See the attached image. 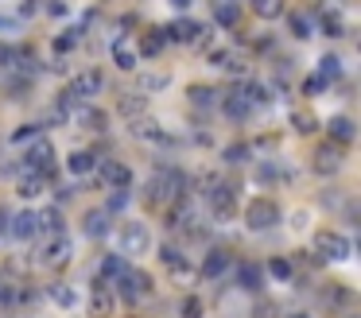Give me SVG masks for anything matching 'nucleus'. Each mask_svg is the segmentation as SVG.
Wrapping results in <instances>:
<instances>
[{
	"label": "nucleus",
	"mask_w": 361,
	"mask_h": 318,
	"mask_svg": "<svg viewBox=\"0 0 361 318\" xmlns=\"http://www.w3.org/2000/svg\"><path fill=\"white\" fill-rule=\"evenodd\" d=\"M350 252H353L350 237H342L338 229L314 233V256H319L322 264H342V260H350Z\"/></svg>",
	"instance_id": "nucleus-1"
},
{
	"label": "nucleus",
	"mask_w": 361,
	"mask_h": 318,
	"mask_svg": "<svg viewBox=\"0 0 361 318\" xmlns=\"http://www.w3.org/2000/svg\"><path fill=\"white\" fill-rule=\"evenodd\" d=\"M113 295H117L121 302H128V307H136L140 299H148V295H152V276H148V271L128 268L125 276L113 283Z\"/></svg>",
	"instance_id": "nucleus-2"
},
{
	"label": "nucleus",
	"mask_w": 361,
	"mask_h": 318,
	"mask_svg": "<svg viewBox=\"0 0 361 318\" xmlns=\"http://www.w3.org/2000/svg\"><path fill=\"white\" fill-rule=\"evenodd\" d=\"M24 171H32V175H39L43 183H51L55 178V147H51V140H35L32 147L24 152Z\"/></svg>",
	"instance_id": "nucleus-3"
},
{
	"label": "nucleus",
	"mask_w": 361,
	"mask_h": 318,
	"mask_svg": "<svg viewBox=\"0 0 361 318\" xmlns=\"http://www.w3.org/2000/svg\"><path fill=\"white\" fill-rule=\"evenodd\" d=\"M183 194H187V175L183 171H159L148 186L152 202H183Z\"/></svg>",
	"instance_id": "nucleus-4"
},
{
	"label": "nucleus",
	"mask_w": 361,
	"mask_h": 318,
	"mask_svg": "<svg viewBox=\"0 0 361 318\" xmlns=\"http://www.w3.org/2000/svg\"><path fill=\"white\" fill-rule=\"evenodd\" d=\"M206 209H210L214 221H233L237 217V190L233 186L214 183L210 190H206Z\"/></svg>",
	"instance_id": "nucleus-5"
},
{
	"label": "nucleus",
	"mask_w": 361,
	"mask_h": 318,
	"mask_svg": "<svg viewBox=\"0 0 361 318\" xmlns=\"http://www.w3.org/2000/svg\"><path fill=\"white\" fill-rule=\"evenodd\" d=\"M276 221H280V206H276L272 198H252L249 202V209H245V225H249L252 233L276 229Z\"/></svg>",
	"instance_id": "nucleus-6"
},
{
	"label": "nucleus",
	"mask_w": 361,
	"mask_h": 318,
	"mask_svg": "<svg viewBox=\"0 0 361 318\" xmlns=\"http://www.w3.org/2000/svg\"><path fill=\"white\" fill-rule=\"evenodd\" d=\"M117 240H121V256H144L152 248V233L140 221H125L117 229Z\"/></svg>",
	"instance_id": "nucleus-7"
},
{
	"label": "nucleus",
	"mask_w": 361,
	"mask_h": 318,
	"mask_svg": "<svg viewBox=\"0 0 361 318\" xmlns=\"http://www.w3.org/2000/svg\"><path fill=\"white\" fill-rule=\"evenodd\" d=\"M74 260V240L66 237H47V245H43L39 252V264H47V268H66V264Z\"/></svg>",
	"instance_id": "nucleus-8"
},
{
	"label": "nucleus",
	"mask_w": 361,
	"mask_h": 318,
	"mask_svg": "<svg viewBox=\"0 0 361 318\" xmlns=\"http://www.w3.org/2000/svg\"><path fill=\"white\" fill-rule=\"evenodd\" d=\"M342 163H345V147L342 144L326 140V144L314 147V171H319V175H338V171H342Z\"/></svg>",
	"instance_id": "nucleus-9"
},
{
	"label": "nucleus",
	"mask_w": 361,
	"mask_h": 318,
	"mask_svg": "<svg viewBox=\"0 0 361 318\" xmlns=\"http://www.w3.org/2000/svg\"><path fill=\"white\" fill-rule=\"evenodd\" d=\"M221 113H226L229 121H245V116L252 113V101H249V93H245V85H229V90L221 93Z\"/></svg>",
	"instance_id": "nucleus-10"
},
{
	"label": "nucleus",
	"mask_w": 361,
	"mask_h": 318,
	"mask_svg": "<svg viewBox=\"0 0 361 318\" xmlns=\"http://www.w3.org/2000/svg\"><path fill=\"white\" fill-rule=\"evenodd\" d=\"M97 175H102V183L109 186V190H128L133 186V167L121 159H105L102 167H97Z\"/></svg>",
	"instance_id": "nucleus-11"
},
{
	"label": "nucleus",
	"mask_w": 361,
	"mask_h": 318,
	"mask_svg": "<svg viewBox=\"0 0 361 318\" xmlns=\"http://www.w3.org/2000/svg\"><path fill=\"white\" fill-rule=\"evenodd\" d=\"M164 35L175 39V43H210V31H202L195 20H187V16H179L171 27H164Z\"/></svg>",
	"instance_id": "nucleus-12"
},
{
	"label": "nucleus",
	"mask_w": 361,
	"mask_h": 318,
	"mask_svg": "<svg viewBox=\"0 0 361 318\" xmlns=\"http://www.w3.org/2000/svg\"><path fill=\"white\" fill-rule=\"evenodd\" d=\"M113 307H117V295H113V287L97 279L94 291H90V314H94V318H109Z\"/></svg>",
	"instance_id": "nucleus-13"
},
{
	"label": "nucleus",
	"mask_w": 361,
	"mask_h": 318,
	"mask_svg": "<svg viewBox=\"0 0 361 318\" xmlns=\"http://www.w3.org/2000/svg\"><path fill=\"white\" fill-rule=\"evenodd\" d=\"M35 209H20V214H8V233L4 237H12V240H32L35 237Z\"/></svg>",
	"instance_id": "nucleus-14"
},
{
	"label": "nucleus",
	"mask_w": 361,
	"mask_h": 318,
	"mask_svg": "<svg viewBox=\"0 0 361 318\" xmlns=\"http://www.w3.org/2000/svg\"><path fill=\"white\" fill-rule=\"evenodd\" d=\"M109 229H113V217L105 214V209H90V214L82 217V233H86L90 240H102V237H109Z\"/></svg>",
	"instance_id": "nucleus-15"
},
{
	"label": "nucleus",
	"mask_w": 361,
	"mask_h": 318,
	"mask_svg": "<svg viewBox=\"0 0 361 318\" xmlns=\"http://www.w3.org/2000/svg\"><path fill=\"white\" fill-rule=\"evenodd\" d=\"M128 124H133V136H136V140H144V144H167V132L159 128V124L152 121L148 113L136 116V121H128Z\"/></svg>",
	"instance_id": "nucleus-16"
},
{
	"label": "nucleus",
	"mask_w": 361,
	"mask_h": 318,
	"mask_svg": "<svg viewBox=\"0 0 361 318\" xmlns=\"http://www.w3.org/2000/svg\"><path fill=\"white\" fill-rule=\"evenodd\" d=\"M71 90L78 93L82 101H86V97H94V93L105 90V74H102V70H86V74H78V78L71 82Z\"/></svg>",
	"instance_id": "nucleus-17"
},
{
	"label": "nucleus",
	"mask_w": 361,
	"mask_h": 318,
	"mask_svg": "<svg viewBox=\"0 0 361 318\" xmlns=\"http://www.w3.org/2000/svg\"><path fill=\"white\" fill-rule=\"evenodd\" d=\"M229 264H233V256L226 252V248H210V252H206V260H202V279H218L221 271H229Z\"/></svg>",
	"instance_id": "nucleus-18"
},
{
	"label": "nucleus",
	"mask_w": 361,
	"mask_h": 318,
	"mask_svg": "<svg viewBox=\"0 0 361 318\" xmlns=\"http://www.w3.org/2000/svg\"><path fill=\"white\" fill-rule=\"evenodd\" d=\"M35 229L47 233V237H63V233H66L63 209H43V214H35Z\"/></svg>",
	"instance_id": "nucleus-19"
},
{
	"label": "nucleus",
	"mask_w": 361,
	"mask_h": 318,
	"mask_svg": "<svg viewBox=\"0 0 361 318\" xmlns=\"http://www.w3.org/2000/svg\"><path fill=\"white\" fill-rule=\"evenodd\" d=\"M159 260H164V268L171 271V276H179V279H190V268H187V256L179 252L175 245H164L159 248Z\"/></svg>",
	"instance_id": "nucleus-20"
},
{
	"label": "nucleus",
	"mask_w": 361,
	"mask_h": 318,
	"mask_svg": "<svg viewBox=\"0 0 361 318\" xmlns=\"http://www.w3.org/2000/svg\"><path fill=\"white\" fill-rule=\"evenodd\" d=\"M167 225H171V233H190L195 229V209L187 202H175L171 214H167Z\"/></svg>",
	"instance_id": "nucleus-21"
},
{
	"label": "nucleus",
	"mask_w": 361,
	"mask_h": 318,
	"mask_svg": "<svg viewBox=\"0 0 361 318\" xmlns=\"http://www.w3.org/2000/svg\"><path fill=\"white\" fill-rule=\"evenodd\" d=\"M66 171H71L74 178H86V175H94L97 171V159H94V152H71V159H66Z\"/></svg>",
	"instance_id": "nucleus-22"
},
{
	"label": "nucleus",
	"mask_w": 361,
	"mask_h": 318,
	"mask_svg": "<svg viewBox=\"0 0 361 318\" xmlns=\"http://www.w3.org/2000/svg\"><path fill=\"white\" fill-rule=\"evenodd\" d=\"M237 287L241 291H260L264 287V271L257 264H237Z\"/></svg>",
	"instance_id": "nucleus-23"
},
{
	"label": "nucleus",
	"mask_w": 361,
	"mask_h": 318,
	"mask_svg": "<svg viewBox=\"0 0 361 318\" xmlns=\"http://www.w3.org/2000/svg\"><path fill=\"white\" fill-rule=\"evenodd\" d=\"M326 132H330V140H334V144H350V140H353V132H357V128H353V121H350V116H330V121H326Z\"/></svg>",
	"instance_id": "nucleus-24"
},
{
	"label": "nucleus",
	"mask_w": 361,
	"mask_h": 318,
	"mask_svg": "<svg viewBox=\"0 0 361 318\" xmlns=\"http://www.w3.org/2000/svg\"><path fill=\"white\" fill-rule=\"evenodd\" d=\"M125 271H128V264H125V256H121V252L102 256V283H117Z\"/></svg>",
	"instance_id": "nucleus-25"
},
{
	"label": "nucleus",
	"mask_w": 361,
	"mask_h": 318,
	"mask_svg": "<svg viewBox=\"0 0 361 318\" xmlns=\"http://www.w3.org/2000/svg\"><path fill=\"white\" fill-rule=\"evenodd\" d=\"M164 47H167L164 27H152L148 35H140V54H144V59H156V54H164Z\"/></svg>",
	"instance_id": "nucleus-26"
},
{
	"label": "nucleus",
	"mask_w": 361,
	"mask_h": 318,
	"mask_svg": "<svg viewBox=\"0 0 361 318\" xmlns=\"http://www.w3.org/2000/svg\"><path fill=\"white\" fill-rule=\"evenodd\" d=\"M43 190H47V183H43L39 175H32V171H24V175L16 178V194H20V198H39Z\"/></svg>",
	"instance_id": "nucleus-27"
},
{
	"label": "nucleus",
	"mask_w": 361,
	"mask_h": 318,
	"mask_svg": "<svg viewBox=\"0 0 361 318\" xmlns=\"http://www.w3.org/2000/svg\"><path fill=\"white\" fill-rule=\"evenodd\" d=\"M214 20H218L221 27H237V20H241V8H237L233 0H218V8H214Z\"/></svg>",
	"instance_id": "nucleus-28"
},
{
	"label": "nucleus",
	"mask_w": 361,
	"mask_h": 318,
	"mask_svg": "<svg viewBox=\"0 0 361 318\" xmlns=\"http://www.w3.org/2000/svg\"><path fill=\"white\" fill-rule=\"evenodd\" d=\"M291 128L311 136V132H319V116H314L311 109H295V113H291Z\"/></svg>",
	"instance_id": "nucleus-29"
},
{
	"label": "nucleus",
	"mask_w": 361,
	"mask_h": 318,
	"mask_svg": "<svg viewBox=\"0 0 361 318\" xmlns=\"http://www.w3.org/2000/svg\"><path fill=\"white\" fill-rule=\"evenodd\" d=\"M35 140H43V124H20V128L12 132V144L16 147H32Z\"/></svg>",
	"instance_id": "nucleus-30"
},
{
	"label": "nucleus",
	"mask_w": 361,
	"mask_h": 318,
	"mask_svg": "<svg viewBox=\"0 0 361 318\" xmlns=\"http://www.w3.org/2000/svg\"><path fill=\"white\" fill-rule=\"evenodd\" d=\"M334 78H342V59H338V54H322L319 59V82H334Z\"/></svg>",
	"instance_id": "nucleus-31"
},
{
	"label": "nucleus",
	"mask_w": 361,
	"mask_h": 318,
	"mask_svg": "<svg viewBox=\"0 0 361 318\" xmlns=\"http://www.w3.org/2000/svg\"><path fill=\"white\" fill-rule=\"evenodd\" d=\"M187 97L195 101V109H214V105H218V93H214L210 85H190Z\"/></svg>",
	"instance_id": "nucleus-32"
},
{
	"label": "nucleus",
	"mask_w": 361,
	"mask_h": 318,
	"mask_svg": "<svg viewBox=\"0 0 361 318\" xmlns=\"http://www.w3.org/2000/svg\"><path fill=\"white\" fill-rule=\"evenodd\" d=\"M51 302H59L63 310H74V307H78V295H74L71 283H55V287H51Z\"/></svg>",
	"instance_id": "nucleus-33"
},
{
	"label": "nucleus",
	"mask_w": 361,
	"mask_h": 318,
	"mask_svg": "<svg viewBox=\"0 0 361 318\" xmlns=\"http://www.w3.org/2000/svg\"><path fill=\"white\" fill-rule=\"evenodd\" d=\"M144 105H148V97H136V93H125L121 97V116H128V121H136V116H144Z\"/></svg>",
	"instance_id": "nucleus-34"
},
{
	"label": "nucleus",
	"mask_w": 361,
	"mask_h": 318,
	"mask_svg": "<svg viewBox=\"0 0 361 318\" xmlns=\"http://www.w3.org/2000/svg\"><path fill=\"white\" fill-rule=\"evenodd\" d=\"M128 206H133V194H128V190H109V202H105L102 209L113 217V214H125Z\"/></svg>",
	"instance_id": "nucleus-35"
},
{
	"label": "nucleus",
	"mask_w": 361,
	"mask_h": 318,
	"mask_svg": "<svg viewBox=\"0 0 361 318\" xmlns=\"http://www.w3.org/2000/svg\"><path fill=\"white\" fill-rule=\"evenodd\" d=\"M283 4H288V0H252V12H257L260 20H276V16H283Z\"/></svg>",
	"instance_id": "nucleus-36"
},
{
	"label": "nucleus",
	"mask_w": 361,
	"mask_h": 318,
	"mask_svg": "<svg viewBox=\"0 0 361 318\" xmlns=\"http://www.w3.org/2000/svg\"><path fill=\"white\" fill-rule=\"evenodd\" d=\"M288 23H291V35H299V39H307L314 31V23H311V16H307V12H291Z\"/></svg>",
	"instance_id": "nucleus-37"
},
{
	"label": "nucleus",
	"mask_w": 361,
	"mask_h": 318,
	"mask_svg": "<svg viewBox=\"0 0 361 318\" xmlns=\"http://www.w3.org/2000/svg\"><path fill=\"white\" fill-rule=\"evenodd\" d=\"M78 39H82V27L66 31V35H59V39H55V51H59V54H71L74 47H78Z\"/></svg>",
	"instance_id": "nucleus-38"
},
{
	"label": "nucleus",
	"mask_w": 361,
	"mask_h": 318,
	"mask_svg": "<svg viewBox=\"0 0 361 318\" xmlns=\"http://www.w3.org/2000/svg\"><path fill=\"white\" fill-rule=\"evenodd\" d=\"M113 62H117V70H136V54L133 51H125V47H113Z\"/></svg>",
	"instance_id": "nucleus-39"
},
{
	"label": "nucleus",
	"mask_w": 361,
	"mask_h": 318,
	"mask_svg": "<svg viewBox=\"0 0 361 318\" xmlns=\"http://www.w3.org/2000/svg\"><path fill=\"white\" fill-rule=\"evenodd\" d=\"M268 271H272L276 279H291V264L283 260V256H276V260H268Z\"/></svg>",
	"instance_id": "nucleus-40"
},
{
	"label": "nucleus",
	"mask_w": 361,
	"mask_h": 318,
	"mask_svg": "<svg viewBox=\"0 0 361 318\" xmlns=\"http://www.w3.org/2000/svg\"><path fill=\"white\" fill-rule=\"evenodd\" d=\"M245 159H249V147H245V144H233L226 152V163H245Z\"/></svg>",
	"instance_id": "nucleus-41"
},
{
	"label": "nucleus",
	"mask_w": 361,
	"mask_h": 318,
	"mask_svg": "<svg viewBox=\"0 0 361 318\" xmlns=\"http://www.w3.org/2000/svg\"><path fill=\"white\" fill-rule=\"evenodd\" d=\"M43 12L59 20V16H66V4H63V0H43Z\"/></svg>",
	"instance_id": "nucleus-42"
},
{
	"label": "nucleus",
	"mask_w": 361,
	"mask_h": 318,
	"mask_svg": "<svg viewBox=\"0 0 361 318\" xmlns=\"http://www.w3.org/2000/svg\"><path fill=\"white\" fill-rule=\"evenodd\" d=\"M16 62V47L12 43H0V66H12Z\"/></svg>",
	"instance_id": "nucleus-43"
},
{
	"label": "nucleus",
	"mask_w": 361,
	"mask_h": 318,
	"mask_svg": "<svg viewBox=\"0 0 361 318\" xmlns=\"http://www.w3.org/2000/svg\"><path fill=\"white\" fill-rule=\"evenodd\" d=\"M322 27H326L330 35H342V20H338V16H322Z\"/></svg>",
	"instance_id": "nucleus-44"
},
{
	"label": "nucleus",
	"mask_w": 361,
	"mask_h": 318,
	"mask_svg": "<svg viewBox=\"0 0 361 318\" xmlns=\"http://www.w3.org/2000/svg\"><path fill=\"white\" fill-rule=\"evenodd\" d=\"M257 175H260V183H272V178H276V167H272V163H260Z\"/></svg>",
	"instance_id": "nucleus-45"
},
{
	"label": "nucleus",
	"mask_w": 361,
	"mask_h": 318,
	"mask_svg": "<svg viewBox=\"0 0 361 318\" xmlns=\"http://www.w3.org/2000/svg\"><path fill=\"white\" fill-rule=\"evenodd\" d=\"M198 310H202V307H198V299H187V302H183V314H187V318H198Z\"/></svg>",
	"instance_id": "nucleus-46"
},
{
	"label": "nucleus",
	"mask_w": 361,
	"mask_h": 318,
	"mask_svg": "<svg viewBox=\"0 0 361 318\" xmlns=\"http://www.w3.org/2000/svg\"><path fill=\"white\" fill-rule=\"evenodd\" d=\"M4 233H8V209L0 206V237H4Z\"/></svg>",
	"instance_id": "nucleus-47"
},
{
	"label": "nucleus",
	"mask_w": 361,
	"mask_h": 318,
	"mask_svg": "<svg viewBox=\"0 0 361 318\" xmlns=\"http://www.w3.org/2000/svg\"><path fill=\"white\" fill-rule=\"evenodd\" d=\"M167 4H171V8H179V12H187V8H190V0H167Z\"/></svg>",
	"instance_id": "nucleus-48"
},
{
	"label": "nucleus",
	"mask_w": 361,
	"mask_h": 318,
	"mask_svg": "<svg viewBox=\"0 0 361 318\" xmlns=\"http://www.w3.org/2000/svg\"><path fill=\"white\" fill-rule=\"evenodd\" d=\"M291 318H307V314H291Z\"/></svg>",
	"instance_id": "nucleus-49"
}]
</instances>
